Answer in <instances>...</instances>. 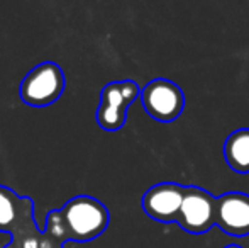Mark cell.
Segmentation results:
<instances>
[{"mask_svg":"<svg viewBox=\"0 0 249 248\" xmlns=\"http://www.w3.org/2000/svg\"><path fill=\"white\" fill-rule=\"evenodd\" d=\"M141 89L134 80H117L102 89L97 123L105 131H117L127 121V109L139 97Z\"/></svg>","mask_w":249,"mask_h":248,"instance_id":"4","label":"cell"},{"mask_svg":"<svg viewBox=\"0 0 249 248\" xmlns=\"http://www.w3.org/2000/svg\"><path fill=\"white\" fill-rule=\"evenodd\" d=\"M0 231L9 233L5 248H63L66 242L59 211H50L46 229L41 231L34 218V201L0 186Z\"/></svg>","mask_w":249,"mask_h":248,"instance_id":"1","label":"cell"},{"mask_svg":"<svg viewBox=\"0 0 249 248\" xmlns=\"http://www.w3.org/2000/svg\"><path fill=\"white\" fill-rule=\"evenodd\" d=\"M187 187L177 182H161L149 187L142 195V209L154 221H177Z\"/></svg>","mask_w":249,"mask_h":248,"instance_id":"7","label":"cell"},{"mask_svg":"<svg viewBox=\"0 0 249 248\" xmlns=\"http://www.w3.org/2000/svg\"><path fill=\"white\" fill-rule=\"evenodd\" d=\"M58 211L66 240L71 242L95 240L107 229L110 219L107 208L90 195H76Z\"/></svg>","mask_w":249,"mask_h":248,"instance_id":"2","label":"cell"},{"mask_svg":"<svg viewBox=\"0 0 249 248\" xmlns=\"http://www.w3.org/2000/svg\"><path fill=\"white\" fill-rule=\"evenodd\" d=\"M65 90V73L58 63L43 61L36 65L20 82V99L33 107L56 102Z\"/></svg>","mask_w":249,"mask_h":248,"instance_id":"3","label":"cell"},{"mask_svg":"<svg viewBox=\"0 0 249 248\" xmlns=\"http://www.w3.org/2000/svg\"><path fill=\"white\" fill-rule=\"evenodd\" d=\"M215 197L205 189L190 186L183 195L177 223L192 235H203L215 226Z\"/></svg>","mask_w":249,"mask_h":248,"instance_id":"6","label":"cell"},{"mask_svg":"<svg viewBox=\"0 0 249 248\" xmlns=\"http://www.w3.org/2000/svg\"><path fill=\"white\" fill-rule=\"evenodd\" d=\"M144 111L160 123H173L185 109L183 90L168 78H154L139 94Z\"/></svg>","mask_w":249,"mask_h":248,"instance_id":"5","label":"cell"},{"mask_svg":"<svg viewBox=\"0 0 249 248\" xmlns=\"http://www.w3.org/2000/svg\"><path fill=\"white\" fill-rule=\"evenodd\" d=\"M226 248H241V247H237V245H229V247H226Z\"/></svg>","mask_w":249,"mask_h":248,"instance_id":"10","label":"cell"},{"mask_svg":"<svg viewBox=\"0 0 249 248\" xmlns=\"http://www.w3.org/2000/svg\"><path fill=\"white\" fill-rule=\"evenodd\" d=\"M215 226L226 235L243 238L249 235V194L226 192L215 197Z\"/></svg>","mask_w":249,"mask_h":248,"instance_id":"8","label":"cell"},{"mask_svg":"<svg viewBox=\"0 0 249 248\" xmlns=\"http://www.w3.org/2000/svg\"><path fill=\"white\" fill-rule=\"evenodd\" d=\"M224 158L237 173H249V128L232 131L224 143Z\"/></svg>","mask_w":249,"mask_h":248,"instance_id":"9","label":"cell"}]
</instances>
